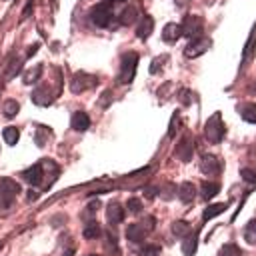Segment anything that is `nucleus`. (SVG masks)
<instances>
[{"label":"nucleus","mask_w":256,"mask_h":256,"mask_svg":"<svg viewBox=\"0 0 256 256\" xmlns=\"http://www.w3.org/2000/svg\"><path fill=\"white\" fill-rule=\"evenodd\" d=\"M240 176L246 182H256V172H254V170H250V168H242L240 170Z\"/></svg>","instance_id":"c9c22d12"},{"label":"nucleus","mask_w":256,"mask_h":256,"mask_svg":"<svg viewBox=\"0 0 256 256\" xmlns=\"http://www.w3.org/2000/svg\"><path fill=\"white\" fill-rule=\"evenodd\" d=\"M192 154H194V140L190 138L188 134H186V136H182V138H180V142L176 144V156L182 162H190Z\"/></svg>","instance_id":"1a4fd4ad"},{"label":"nucleus","mask_w":256,"mask_h":256,"mask_svg":"<svg viewBox=\"0 0 256 256\" xmlns=\"http://www.w3.org/2000/svg\"><path fill=\"white\" fill-rule=\"evenodd\" d=\"M18 192H20V186L14 180H10V178L0 180V208L12 206V202L16 196H18Z\"/></svg>","instance_id":"20e7f679"},{"label":"nucleus","mask_w":256,"mask_h":256,"mask_svg":"<svg viewBox=\"0 0 256 256\" xmlns=\"http://www.w3.org/2000/svg\"><path fill=\"white\" fill-rule=\"evenodd\" d=\"M22 178H24V182H28L32 186H38L42 182V178H44V166H42V162L40 164H32L30 168H26L24 172H22Z\"/></svg>","instance_id":"9b49d317"},{"label":"nucleus","mask_w":256,"mask_h":256,"mask_svg":"<svg viewBox=\"0 0 256 256\" xmlns=\"http://www.w3.org/2000/svg\"><path fill=\"white\" fill-rule=\"evenodd\" d=\"M108 4H114V2H126V0H106Z\"/></svg>","instance_id":"a19ab883"},{"label":"nucleus","mask_w":256,"mask_h":256,"mask_svg":"<svg viewBox=\"0 0 256 256\" xmlns=\"http://www.w3.org/2000/svg\"><path fill=\"white\" fill-rule=\"evenodd\" d=\"M126 208H128V212H130V214H138V212L142 210V202H140L138 198H128Z\"/></svg>","instance_id":"2f4dec72"},{"label":"nucleus","mask_w":256,"mask_h":256,"mask_svg":"<svg viewBox=\"0 0 256 256\" xmlns=\"http://www.w3.org/2000/svg\"><path fill=\"white\" fill-rule=\"evenodd\" d=\"M228 208V204L226 202H218V204H210V206H206L204 208V212H202V220L206 222V220H212V218H216V216H220L224 210Z\"/></svg>","instance_id":"6ab92c4d"},{"label":"nucleus","mask_w":256,"mask_h":256,"mask_svg":"<svg viewBox=\"0 0 256 256\" xmlns=\"http://www.w3.org/2000/svg\"><path fill=\"white\" fill-rule=\"evenodd\" d=\"M196 248H198V234L196 232H190L188 236L184 238V242H182V254L184 256H194L196 254Z\"/></svg>","instance_id":"aec40b11"},{"label":"nucleus","mask_w":256,"mask_h":256,"mask_svg":"<svg viewBox=\"0 0 256 256\" xmlns=\"http://www.w3.org/2000/svg\"><path fill=\"white\" fill-rule=\"evenodd\" d=\"M182 38V26L176 22H170L162 28V40L168 44H176Z\"/></svg>","instance_id":"f8f14e48"},{"label":"nucleus","mask_w":256,"mask_h":256,"mask_svg":"<svg viewBox=\"0 0 256 256\" xmlns=\"http://www.w3.org/2000/svg\"><path fill=\"white\" fill-rule=\"evenodd\" d=\"M42 74V64H36L34 68H30V70L24 72V84H34Z\"/></svg>","instance_id":"cd10ccee"},{"label":"nucleus","mask_w":256,"mask_h":256,"mask_svg":"<svg viewBox=\"0 0 256 256\" xmlns=\"http://www.w3.org/2000/svg\"><path fill=\"white\" fill-rule=\"evenodd\" d=\"M140 256H160V248L156 244H144L140 250H138Z\"/></svg>","instance_id":"7c9ffc66"},{"label":"nucleus","mask_w":256,"mask_h":256,"mask_svg":"<svg viewBox=\"0 0 256 256\" xmlns=\"http://www.w3.org/2000/svg\"><path fill=\"white\" fill-rule=\"evenodd\" d=\"M244 240L248 244H256V220H250L244 228Z\"/></svg>","instance_id":"c85d7f7f"},{"label":"nucleus","mask_w":256,"mask_h":256,"mask_svg":"<svg viewBox=\"0 0 256 256\" xmlns=\"http://www.w3.org/2000/svg\"><path fill=\"white\" fill-rule=\"evenodd\" d=\"M96 84H98V78L96 76H92L88 72H76L72 76V80H70V90L74 94H80V92H86V90L94 88Z\"/></svg>","instance_id":"0eeeda50"},{"label":"nucleus","mask_w":256,"mask_h":256,"mask_svg":"<svg viewBox=\"0 0 256 256\" xmlns=\"http://www.w3.org/2000/svg\"><path fill=\"white\" fill-rule=\"evenodd\" d=\"M62 256H72V250H66V252H64Z\"/></svg>","instance_id":"79ce46f5"},{"label":"nucleus","mask_w":256,"mask_h":256,"mask_svg":"<svg viewBox=\"0 0 256 256\" xmlns=\"http://www.w3.org/2000/svg\"><path fill=\"white\" fill-rule=\"evenodd\" d=\"M220 256H244V250L234 242H228L220 248Z\"/></svg>","instance_id":"a878e982"},{"label":"nucleus","mask_w":256,"mask_h":256,"mask_svg":"<svg viewBox=\"0 0 256 256\" xmlns=\"http://www.w3.org/2000/svg\"><path fill=\"white\" fill-rule=\"evenodd\" d=\"M146 228L140 224V222H134V224H128L126 228V238L130 242H142L144 238H146Z\"/></svg>","instance_id":"f3484780"},{"label":"nucleus","mask_w":256,"mask_h":256,"mask_svg":"<svg viewBox=\"0 0 256 256\" xmlns=\"http://www.w3.org/2000/svg\"><path fill=\"white\" fill-rule=\"evenodd\" d=\"M200 192H202V198L204 200H212L218 192H220V184L218 182H208V180H204L200 184Z\"/></svg>","instance_id":"412c9836"},{"label":"nucleus","mask_w":256,"mask_h":256,"mask_svg":"<svg viewBox=\"0 0 256 256\" xmlns=\"http://www.w3.org/2000/svg\"><path fill=\"white\" fill-rule=\"evenodd\" d=\"M226 134V126L222 122V114L220 112H214L206 122H204V136L210 144H220Z\"/></svg>","instance_id":"f257e3e1"},{"label":"nucleus","mask_w":256,"mask_h":256,"mask_svg":"<svg viewBox=\"0 0 256 256\" xmlns=\"http://www.w3.org/2000/svg\"><path fill=\"white\" fill-rule=\"evenodd\" d=\"M136 18H138V10H136V6H128V8H124L122 14H120V24L130 26V24L136 22Z\"/></svg>","instance_id":"5701e85b"},{"label":"nucleus","mask_w":256,"mask_h":256,"mask_svg":"<svg viewBox=\"0 0 256 256\" xmlns=\"http://www.w3.org/2000/svg\"><path fill=\"white\" fill-rule=\"evenodd\" d=\"M112 16H114L112 4H108L106 0H104V2H98L96 6H92V10H90V22L94 26H98V28H106L112 22Z\"/></svg>","instance_id":"7ed1b4c3"},{"label":"nucleus","mask_w":256,"mask_h":256,"mask_svg":"<svg viewBox=\"0 0 256 256\" xmlns=\"http://www.w3.org/2000/svg\"><path fill=\"white\" fill-rule=\"evenodd\" d=\"M238 114L244 122L248 124H256V104L254 102H244V104L238 106Z\"/></svg>","instance_id":"a211bd4d"},{"label":"nucleus","mask_w":256,"mask_h":256,"mask_svg":"<svg viewBox=\"0 0 256 256\" xmlns=\"http://www.w3.org/2000/svg\"><path fill=\"white\" fill-rule=\"evenodd\" d=\"M138 68V54L136 52H124L120 58V72H118V84H132Z\"/></svg>","instance_id":"f03ea898"},{"label":"nucleus","mask_w":256,"mask_h":256,"mask_svg":"<svg viewBox=\"0 0 256 256\" xmlns=\"http://www.w3.org/2000/svg\"><path fill=\"white\" fill-rule=\"evenodd\" d=\"M152 30H154V18L148 14H144L142 18L138 20V24H136V38L138 40H148Z\"/></svg>","instance_id":"9d476101"},{"label":"nucleus","mask_w":256,"mask_h":256,"mask_svg":"<svg viewBox=\"0 0 256 256\" xmlns=\"http://www.w3.org/2000/svg\"><path fill=\"white\" fill-rule=\"evenodd\" d=\"M190 96H194V94H192L190 90H186V88H182V90H180V96H178V100L182 102L184 106H190V104H192V98H190Z\"/></svg>","instance_id":"72a5a7b5"},{"label":"nucleus","mask_w":256,"mask_h":256,"mask_svg":"<svg viewBox=\"0 0 256 256\" xmlns=\"http://www.w3.org/2000/svg\"><path fill=\"white\" fill-rule=\"evenodd\" d=\"M82 234H84V238H86V240H94V238L100 236V224L96 222V220H90V222L84 226Z\"/></svg>","instance_id":"393cba45"},{"label":"nucleus","mask_w":256,"mask_h":256,"mask_svg":"<svg viewBox=\"0 0 256 256\" xmlns=\"http://www.w3.org/2000/svg\"><path fill=\"white\" fill-rule=\"evenodd\" d=\"M154 222H156V220L152 218V216H148V218L144 220V222H140V224L146 228V232H152V230H154Z\"/></svg>","instance_id":"4c0bfd02"},{"label":"nucleus","mask_w":256,"mask_h":256,"mask_svg":"<svg viewBox=\"0 0 256 256\" xmlns=\"http://www.w3.org/2000/svg\"><path fill=\"white\" fill-rule=\"evenodd\" d=\"M36 50H38V44H34V46H30V50H28V56H32L34 52H36Z\"/></svg>","instance_id":"ea45409f"},{"label":"nucleus","mask_w":256,"mask_h":256,"mask_svg":"<svg viewBox=\"0 0 256 256\" xmlns=\"http://www.w3.org/2000/svg\"><path fill=\"white\" fill-rule=\"evenodd\" d=\"M102 96H104V98H102V102H100V104H102V106H108V100H110V90H106V92L102 94Z\"/></svg>","instance_id":"58836bf2"},{"label":"nucleus","mask_w":256,"mask_h":256,"mask_svg":"<svg viewBox=\"0 0 256 256\" xmlns=\"http://www.w3.org/2000/svg\"><path fill=\"white\" fill-rule=\"evenodd\" d=\"M18 110H20V104L16 100H8L4 104V116L6 118H14L16 114H18Z\"/></svg>","instance_id":"c756f323"},{"label":"nucleus","mask_w":256,"mask_h":256,"mask_svg":"<svg viewBox=\"0 0 256 256\" xmlns=\"http://www.w3.org/2000/svg\"><path fill=\"white\" fill-rule=\"evenodd\" d=\"M182 36L186 38H198L202 36V30H204V20L200 18L198 14H188V16H184V20H182Z\"/></svg>","instance_id":"39448f33"},{"label":"nucleus","mask_w":256,"mask_h":256,"mask_svg":"<svg viewBox=\"0 0 256 256\" xmlns=\"http://www.w3.org/2000/svg\"><path fill=\"white\" fill-rule=\"evenodd\" d=\"M32 102L34 104H38V106H50L54 102V96L52 92H50L48 86H40L32 92Z\"/></svg>","instance_id":"ddd939ff"},{"label":"nucleus","mask_w":256,"mask_h":256,"mask_svg":"<svg viewBox=\"0 0 256 256\" xmlns=\"http://www.w3.org/2000/svg\"><path fill=\"white\" fill-rule=\"evenodd\" d=\"M200 172L206 176H218L222 172V162H220L214 154H202L200 156Z\"/></svg>","instance_id":"6e6552de"},{"label":"nucleus","mask_w":256,"mask_h":256,"mask_svg":"<svg viewBox=\"0 0 256 256\" xmlns=\"http://www.w3.org/2000/svg\"><path fill=\"white\" fill-rule=\"evenodd\" d=\"M192 232V226L186 222V220H176V222L172 224V234L178 236V238H186Z\"/></svg>","instance_id":"4be33fe9"},{"label":"nucleus","mask_w":256,"mask_h":256,"mask_svg":"<svg viewBox=\"0 0 256 256\" xmlns=\"http://www.w3.org/2000/svg\"><path fill=\"white\" fill-rule=\"evenodd\" d=\"M212 46V40L206 38V36H198V38H192L184 48V56L186 58H198L202 54H206Z\"/></svg>","instance_id":"423d86ee"},{"label":"nucleus","mask_w":256,"mask_h":256,"mask_svg":"<svg viewBox=\"0 0 256 256\" xmlns=\"http://www.w3.org/2000/svg\"><path fill=\"white\" fill-rule=\"evenodd\" d=\"M38 128L40 130L36 134V142H38V146H44V136H50V130L46 126H38Z\"/></svg>","instance_id":"e433bc0d"},{"label":"nucleus","mask_w":256,"mask_h":256,"mask_svg":"<svg viewBox=\"0 0 256 256\" xmlns=\"http://www.w3.org/2000/svg\"><path fill=\"white\" fill-rule=\"evenodd\" d=\"M2 136H4V140H6V144H8V146H14L16 142H18V138H20V132H18V128L8 126V128H4Z\"/></svg>","instance_id":"bb28decb"},{"label":"nucleus","mask_w":256,"mask_h":256,"mask_svg":"<svg viewBox=\"0 0 256 256\" xmlns=\"http://www.w3.org/2000/svg\"><path fill=\"white\" fill-rule=\"evenodd\" d=\"M70 126H72L76 132H86V130L90 128V116H88L86 112H82V110L74 112V114H72V120H70Z\"/></svg>","instance_id":"2eb2a0df"},{"label":"nucleus","mask_w":256,"mask_h":256,"mask_svg":"<svg viewBox=\"0 0 256 256\" xmlns=\"http://www.w3.org/2000/svg\"><path fill=\"white\" fill-rule=\"evenodd\" d=\"M20 70H22V60H20V58H16V56L12 54L10 64H6V78L10 80V78H14V76H18Z\"/></svg>","instance_id":"b1692460"},{"label":"nucleus","mask_w":256,"mask_h":256,"mask_svg":"<svg viewBox=\"0 0 256 256\" xmlns=\"http://www.w3.org/2000/svg\"><path fill=\"white\" fill-rule=\"evenodd\" d=\"M166 60V56H160V58H154L152 60V66H150V74H158V70H162V62Z\"/></svg>","instance_id":"f704fd0d"},{"label":"nucleus","mask_w":256,"mask_h":256,"mask_svg":"<svg viewBox=\"0 0 256 256\" xmlns=\"http://www.w3.org/2000/svg\"><path fill=\"white\" fill-rule=\"evenodd\" d=\"M176 194H178V198H180V202H184V204H190L192 200H194V196H196V186L192 184V182H182L180 186H178V190H176Z\"/></svg>","instance_id":"dca6fc26"},{"label":"nucleus","mask_w":256,"mask_h":256,"mask_svg":"<svg viewBox=\"0 0 256 256\" xmlns=\"http://www.w3.org/2000/svg\"><path fill=\"white\" fill-rule=\"evenodd\" d=\"M88 256H98V254H88Z\"/></svg>","instance_id":"37998d69"},{"label":"nucleus","mask_w":256,"mask_h":256,"mask_svg":"<svg viewBox=\"0 0 256 256\" xmlns=\"http://www.w3.org/2000/svg\"><path fill=\"white\" fill-rule=\"evenodd\" d=\"M252 50H254V34L248 38V42H246V46H244V54H242V58H244V64L252 58Z\"/></svg>","instance_id":"473e14b6"},{"label":"nucleus","mask_w":256,"mask_h":256,"mask_svg":"<svg viewBox=\"0 0 256 256\" xmlns=\"http://www.w3.org/2000/svg\"><path fill=\"white\" fill-rule=\"evenodd\" d=\"M106 218H108V222H110L112 226L120 224L122 220H124V208H122L118 202H110L108 208H106Z\"/></svg>","instance_id":"4468645a"}]
</instances>
